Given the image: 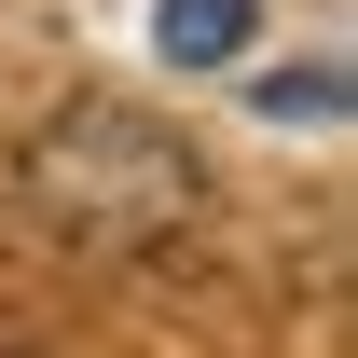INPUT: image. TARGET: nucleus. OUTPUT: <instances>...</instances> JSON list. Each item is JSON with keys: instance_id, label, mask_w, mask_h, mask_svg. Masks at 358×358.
<instances>
[{"instance_id": "1", "label": "nucleus", "mask_w": 358, "mask_h": 358, "mask_svg": "<svg viewBox=\"0 0 358 358\" xmlns=\"http://www.w3.org/2000/svg\"><path fill=\"white\" fill-rule=\"evenodd\" d=\"M28 193L96 248H138L193 207V152L166 124H124V110H69L55 138H28Z\"/></svg>"}, {"instance_id": "2", "label": "nucleus", "mask_w": 358, "mask_h": 358, "mask_svg": "<svg viewBox=\"0 0 358 358\" xmlns=\"http://www.w3.org/2000/svg\"><path fill=\"white\" fill-rule=\"evenodd\" d=\"M248 28H262V0H152V42H166L179 69H234Z\"/></svg>"}, {"instance_id": "3", "label": "nucleus", "mask_w": 358, "mask_h": 358, "mask_svg": "<svg viewBox=\"0 0 358 358\" xmlns=\"http://www.w3.org/2000/svg\"><path fill=\"white\" fill-rule=\"evenodd\" d=\"M262 124H345V69H262Z\"/></svg>"}]
</instances>
